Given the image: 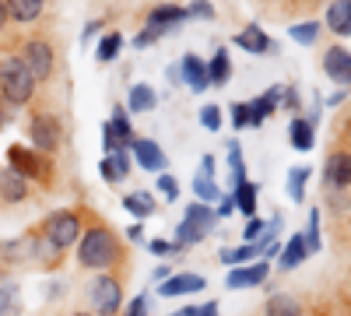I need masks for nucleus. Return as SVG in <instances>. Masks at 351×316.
<instances>
[{
  "label": "nucleus",
  "mask_w": 351,
  "mask_h": 316,
  "mask_svg": "<svg viewBox=\"0 0 351 316\" xmlns=\"http://www.w3.org/2000/svg\"><path fill=\"white\" fill-rule=\"evenodd\" d=\"M190 18H204V21H215V8L208 4V0H193V4L186 8Z\"/></svg>",
  "instance_id": "37998d69"
},
{
  "label": "nucleus",
  "mask_w": 351,
  "mask_h": 316,
  "mask_svg": "<svg viewBox=\"0 0 351 316\" xmlns=\"http://www.w3.org/2000/svg\"><path fill=\"white\" fill-rule=\"evenodd\" d=\"M28 145L43 155H56L64 148V123L56 112L49 109H32V117H28Z\"/></svg>",
  "instance_id": "423d86ee"
},
{
  "label": "nucleus",
  "mask_w": 351,
  "mask_h": 316,
  "mask_svg": "<svg viewBox=\"0 0 351 316\" xmlns=\"http://www.w3.org/2000/svg\"><path fill=\"white\" fill-rule=\"evenodd\" d=\"M28 183L25 176H18L14 169H0V204H21V200H28Z\"/></svg>",
  "instance_id": "f3484780"
},
{
  "label": "nucleus",
  "mask_w": 351,
  "mask_h": 316,
  "mask_svg": "<svg viewBox=\"0 0 351 316\" xmlns=\"http://www.w3.org/2000/svg\"><path fill=\"white\" fill-rule=\"evenodd\" d=\"M123 316H148V295H137L123 306Z\"/></svg>",
  "instance_id": "c03bdc74"
},
{
  "label": "nucleus",
  "mask_w": 351,
  "mask_h": 316,
  "mask_svg": "<svg viewBox=\"0 0 351 316\" xmlns=\"http://www.w3.org/2000/svg\"><path fill=\"white\" fill-rule=\"evenodd\" d=\"M271 278V264L267 260H253V264H239V267H228L225 274V289L232 292H243V289H260L263 281Z\"/></svg>",
  "instance_id": "9b49d317"
},
{
  "label": "nucleus",
  "mask_w": 351,
  "mask_h": 316,
  "mask_svg": "<svg viewBox=\"0 0 351 316\" xmlns=\"http://www.w3.org/2000/svg\"><path fill=\"white\" fill-rule=\"evenodd\" d=\"M123 211L134 215L137 221H144V218H152L158 211V204H155V197L148 190H134V193H123Z\"/></svg>",
  "instance_id": "393cba45"
},
{
  "label": "nucleus",
  "mask_w": 351,
  "mask_h": 316,
  "mask_svg": "<svg viewBox=\"0 0 351 316\" xmlns=\"http://www.w3.org/2000/svg\"><path fill=\"white\" fill-rule=\"evenodd\" d=\"M81 232H84V211L81 208H60V211L46 215L43 225H39V236L56 253H67L71 246H77Z\"/></svg>",
  "instance_id": "7ed1b4c3"
},
{
  "label": "nucleus",
  "mask_w": 351,
  "mask_h": 316,
  "mask_svg": "<svg viewBox=\"0 0 351 316\" xmlns=\"http://www.w3.org/2000/svg\"><path fill=\"white\" fill-rule=\"evenodd\" d=\"M169 316H197V306H186V309H176V313H169Z\"/></svg>",
  "instance_id": "4d7b16f0"
},
{
  "label": "nucleus",
  "mask_w": 351,
  "mask_h": 316,
  "mask_svg": "<svg viewBox=\"0 0 351 316\" xmlns=\"http://www.w3.org/2000/svg\"><path fill=\"white\" fill-rule=\"evenodd\" d=\"M36 92H39V81L21 64V56L18 53L0 56V99H4L8 106H14V109H21V106L36 102Z\"/></svg>",
  "instance_id": "f03ea898"
},
{
  "label": "nucleus",
  "mask_w": 351,
  "mask_h": 316,
  "mask_svg": "<svg viewBox=\"0 0 351 316\" xmlns=\"http://www.w3.org/2000/svg\"><path fill=\"white\" fill-rule=\"evenodd\" d=\"M18 56H21V64L32 71V77H36L39 84H46V81L53 77V71H56V49H53V42L43 39V36L25 39L21 49H18Z\"/></svg>",
  "instance_id": "6e6552de"
},
{
  "label": "nucleus",
  "mask_w": 351,
  "mask_h": 316,
  "mask_svg": "<svg viewBox=\"0 0 351 316\" xmlns=\"http://www.w3.org/2000/svg\"><path fill=\"white\" fill-rule=\"evenodd\" d=\"M319 28H324V25H319V21H299V25H288V39L291 42H299V46H313L316 39H319Z\"/></svg>",
  "instance_id": "f704fd0d"
},
{
  "label": "nucleus",
  "mask_w": 351,
  "mask_h": 316,
  "mask_svg": "<svg viewBox=\"0 0 351 316\" xmlns=\"http://www.w3.org/2000/svg\"><path fill=\"white\" fill-rule=\"evenodd\" d=\"M281 84H271V88L267 92H263V95H256L253 102H250V117H253V130L263 123V120H267V117H274V112L281 109Z\"/></svg>",
  "instance_id": "6ab92c4d"
},
{
  "label": "nucleus",
  "mask_w": 351,
  "mask_h": 316,
  "mask_svg": "<svg viewBox=\"0 0 351 316\" xmlns=\"http://www.w3.org/2000/svg\"><path fill=\"white\" fill-rule=\"evenodd\" d=\"M281 109H285V112H295V117H299L302 99H299V88H295V84H288V88L281 92Z\"/></svg>",
  "instance_id": "79ce46f5"
},
{
  "label": "nucleus",
  "mask_w": 351,
  "mask_h": 316,
  "mask_svg": "<svg viewBox=\"0 0 351 316\" xmlns=\"http://www.w3.org/2000/svg\"><path fill=\"white\" fill-rule=\"evenodd\" d=\"M263 232H267V225H263V221H260V218L253 215V218L246 221V232H243V236H246V243H256V239H260Z\"/></svg>",
  "instance_id": "a18cd8bd"
},
{
  "label": "nucleus",
  "mask_w": 351,
  "mask_h": 316,
  "mask_svg": "<svg viewBox=\"0 0 351 316\" xmlns=\"http://www.w3.org/2000/svg\"><path fill=\"white\" fill-rule=\"evenodd\" d=\"M165 77H169L172 84H183V74H180V64H172V67L165 71Z\"/></svg>",
  "instance_id": "5fc2aeb1"
},
{
  "label": "nucleus",
  "mask_w": 351,
  "mask_h": 316,
  "mask_svg": "<svg viewBox=\"0 0 351 316\" xmlns=\"http://www.w3.org/2000/svg\"><path fill=\"white\" fill-rule=\"evenodd\" d=\"M228 176H232V190L246 183V158H243L239 141H228Z\"/></svg>",
  "instance_id": "72a5a7b5"
},
{
  "label": "nucleus",
  "mask_w": 351,
  "mask_h": 316,
  "mask_svg": "<svg viewBox=\"0 0 351 316\" xmlns=\"http://www.w3.org/2000/svg\"><path fill=\"white\" fill-rule=\"evenodd\" d=\"M180 74H183V84H186L190 92H208V88H211L208 64H204L197 53H186L183 60H180Z\"/></svg>",
  "instance_id": "dca6fc26"
},
{
  "label": "nucleus",
  "mask_w": 351,
  "mask_h": 316,
  "mask_svg": "<svg viewBox=\"0 0 351 316\" xmlns=\"http://www.w3.org/2000/svg\"><path fill=\"white\" fill-rule=\"evenodd\" d=\"M215 172H218L215 155H204V158H200V176H211V180H215Z\"/></svg>",
  "instance_id": "de8ad7c7"
},
{
  "label": "nucleus",
  "mask_w": 351,
  "mask_h": 316,
  "mask_svg": "<svg viewBox=\"0 0 351 316\" xmlns=\"http://www.w3.org/2000/svg\"><path fill=\"white\" fill-rule=\"evenodd\" d=\"M8 169H14L28 183H43V186L53 183V158L36 151L32 145H11L8 148Z\"/></svg>",
  "instance_id": "0eeeda50"
},
{
  "label": "nucleus",
  "mask_w": 351,
  "mask_h": 316,
  "mask_svg": "<svg viewBox=\"0 0 351 316\" xmlns=\"http://www.w3.org/2000/svg\"><path fill=\"white\" fill-rule=\"evenodd\" d=\"M130 155H134V165H141L144 172H158V176H162L165 165H169L162 145H155L152 137H137L134 145H130Z\"/></svg>",
  "instance_id": "4468645a"
},
{
  "label": "nucleus",
  "mask_w": 351,
  "mask_h": 316,
  "mask_svg": "<svg viewBox=\"0 0 351 316\" xmlns=\"http://www.w3.org/2000/svg\"><path fill=\"white\" fill-rule=\"evenodd\" d=\"M228 193H232V200H236V211H243L246 218H253V215H256V193H260V186H256V183H250V180H246V183H239L236 190H228Z\"/></svg>",
  "instance_id": "c756f323"
},
{
  "label": "nucleus",
  "mask_w": 351,
  "mask_h": 316,
  "mask_svg": "<svg viewBox=\"0 0 351 316\" xmlns=\"http://www.w3.org/2000/svg\"><path fill=\"white\" fill-rule=\"evenodd\" d=\"M208 289V278L197 274V271H183V274H172L169 281L158 284V295L162 299H183V295H197Z\"/></svg>",
  "instance_id": "ddd939ff"
},
{
  "label": "nucleus",
  "mask_w": 351,
  "mask_h": 316,
  "mask_svg": "<svg viewBox=\"0 0 351 316\" xmlns=\"http://www.w3.org/2000/svg\"><path fill=\"white\" fill-rule=\"evenodd\" d=\"M120 49H123V36H120V32H116V28H112V32H106V36L99 39L95 60H99V64H112L116 56H120Z\"/></svg>",
  "instance_id": "473e14b6"
},
{
  "label": "nucleus",
  "mask_w": 351,
  "mask_h": 316,
  "mask_svg": "<svg viewBox=\"0 0 351 316\" xmlns=\"http://www.w3.org/2000/svg\"><path fill=\"white\" fill-rule=\"evenodd\" d=\"M130 169H134V155H130V151H112V155H106V158L99 162V172H102V180H106L109 186L123 183V180L130 176Z\"/></svg>",
  "instance_id": "a211bd4d"
},
{
  "label": "nucleus",
  "mask_w": 351,
  "mask_h": 316,
  "mask_svg": "<svg viewBox=\"0 0 351 316\" xmlns=\"http://www.w3.org/2000/svg\"><path fill=\"white\" fill-rule=\"evenodd\" d=\"M221 218H218V211L211 208V204H200V200H193V204H186V211H183V221L176 225V243H180L183 250H190V246H197V243H204L211 232H215V225H218Z\"/></svg>",
  "instance_id": "20e7f679"
},
{
  "label": "nucleus",
  "mask_w": 351,
  "mask_h": 316,
  "mask_svg": "<svg viewBox=\"0 0 351 316\" xmlns=\"http://www.w3.org/2000/svg\"><path fill=\"white\" fill-rule=\"evenodd\" d=\"M21 313V284L14 278H0V316H18Z\"/></svg>",
  "instance_id": "cd10ccee"
},
{
  "label": "nucleus",
  "mask_w": 351,
  "mask_h": 316,
  "mask_svg": "<svg viewBox=\"0 0 351 316\" xmlns=\"http://www.w3.org/2000/svg\"><path fill=\"white\" fill-rule=\"evenodd\" d=\"M109 127H112L116 141H120V148H123V151H130V145L137 141V134H134V127H130V120H127V106H112Z\"/></svg>",
  "instance_id": "c85d7f7f"
},
{
  "label": "nucleus",
  "mask_w": 351,
  "mask_h": 316,
  "mask_svg": "<svg viewBox=\"0 0 351 316\" xmlns=\"http://www.w3.org/2000/svg\"><path fill=\"white\" fill-rule=\"evenodd\" d=\"M253 260H260V250H256L253 243H243V246H228V250H221V264H228V267L253 264Z\"/></svg>",
  "instance_id": "2f4dec72"
},
{
  "label": "nucleus",
  "mask_w": 351,
  "mask_h": 316,
  "mask_svg": "<svg viewBox=\"0 0 351 316\" xmlns=\"http://www.w3.org/2000/svg\"><path fill=\"white\" fill-rule=\"evenodd\" d=\"M319 67H324V74H327L334 84L348 88V84H351V49L334 42L330 49H324V60H319Z\"/></svg>",
  "instance_id": "f8f14e48"
},
{
  "label": "nucleus",
  "mask_w": 351,
  "mask_h": 316,
  "mask_svg": "<svg viewBox=\"0 0 351 316\" xmlns=\"http://www.w3.org/2000/svg\"><path fill=\"white\" fill-rule=\"evenodd\" d=\"M288 141H291V148H295V151H313V145H316V127H313L306 117H291V123H288Z\"/></svg>",
  "instance_id": "b1692460"
},
{
  "label": "nucleus",
  "mask_w": 351,
  "mask_h": 316,
  "mask_svg": "<svg viewBox=\"0 0 351 316\" xmlns=\"http://www.w3.org/2000/svg\"><path fill=\"white\" fill-rule=\"evenodd\" d=\"M8 21H11V18H8V11H4V4H0V36H4V28H8Z\"/></svg>",
  "instance_id": "13d9d810"
},
{
  "label": "nucleus",
  "mask_w": 351,
  "mask_h": 316,
  "mask_svg": "<svg viewBox=\"0 0 351 316\" xmlns=\"http://www.w3.org/2000/svg\"><path fill=\"white\" fill-rule=\"evenodd\" d=\"M102 25H106V21H88V25H84V32H81V42H92V39L99 36V28H102Z\"/></svg>",
  "instance_id": "09e8293b"
},
{
  "label": "nucleus",
  "mask_w": 351,
  "mask_h": 316,
  "mask_svg": "<svg viewBox=\"0 0 351 316\" xmlns=\"http://www.w3.org/2000/svg\"><path fill=\"white\" fill-rule=\"evenodd\" d=\"M186 18H190V14H186V8H180V4H155L148 14H144V32H152L155 39H162V36L176 32V28H180Z\"/></svg>",
  "instance_id": "9d476101"
},
{
  "label": "nucleus",
  "mask_w": 351,
  "mask_h": 316,
  "mask_svg": "<svg viewBox=\"0 0 351 316\" xmlns=\"http://www.w3.org/2000/svg\"><path fill=\"white\" fill-rule=\"evenodd\" d=\"M0 4H4L8 18L18 21V25H32V21H39L43 11H46V0H0Z\"/></svg>",
  "instance_id": "aec40b11"
},
{
  "label": "nucleus",
  "mask_w": 351,
  "mask_h": 316,
  "mask_svg": "<svg viewBox=\"0 0 351 316\" xmlns=\"http://www.w3.org/2000/svg\"><path fill=\"white\" fill-rule=\"evenodd\" d=\"M8 123H11V109H8V102H4V99H0V130H4Z\"/></svg>",
  "instance_id": "864d4df0"
},
{
  "label": "nucleus",
  "mask_w": 351,
  "mask_h": 316,
  "mask_svg": "<svg viewBox=\"0 0 351 316\" xmlns=\"http://www.w3.org/2000/svg\"><path fill=\"white\" fill-rule=\"evenodd\" d=\"M228 117H232V130H250V127H253L250 102H232V106H228Z\"/></svg>",
  "instance_id": "e433bc0d"
},
{
  "label": "nucleus",
  "mask_w": 351,
  "mask_h": 316,
  "mask_svg": "<svg viewBox=\"0 0 351 316\" xmlns=\"http://www.w3.org/2000/svg\"><path fill=\"white\" fill-rule=\"evenodd\" d=\"M197 316H221V313H218V302H204V306H197Z\"/></svg>",
  "instance_id": "603ef678"
},
{
  "label": "nucleus",
  "mask_w": 351,
  "mask_h": 316,
  "mask_svg": "<svg viewBox=\"0 0 351 316\" xmlns=\"http://www.w3.org/2000/svg\"><path fill=\"white\" fill-rule=\"evenodd\" d=\"M306 246H309V253H319V208H313L309 211V228H306Z\"/></svg>",
  "instance_id": "ea45409f"
},
{
  "label": "nucleus",
  "mask_w": 351,
  "mask_h": 316,
  "mask_svg": "<svg viewBox=\"0 0 351 316\" xmlns=\"http://www.w3.org/2000/svg\"><path fill=\"white\" fill-rule=\"evenodd\" d=\"M127 239H130V243H144V221H134V225L127 228Z\"/></svg>",
  "instance_id": "8fccbe9b"
},
{
  "label": "nucleus",
  "mask_w": 351,
  "mask_h": 316,
  "mask_svg": "<svg viewBox=\"0 0 351 316\" xmlns=\"http://www.w3.org/2000/svg\"><path fill=\"white\" fill-rule=\"evenodd\" d=\"M88 306L95 316H120L123 313V274H95L88 284Z\"/></svg>",
  "instance_id": "39448f33"
},
{
  "label": "nucleus",
  "mask_w": 351,
  "mask_h": 316,
  "mask_svg": "<svg viewBox=\"0 0 351 316\" xmlns=\"http://www.w3.org/2000/svg\"><path fill=\"white\" fill-rule=\"evenodd\" d=\"M232 42H236L243 53H253V56H271V53L278 49V42H274L267 32H263L260 25H246L243 32L232 36Z\"/></svg>",
  "instance_id": "2eb2a0df"
},
{
  "label": "nucleus",
  "mask_w": 351,
  "mask_h": 316,
  "mask_svg": "<svg viewBox=\"0 0 351 316\" xmlns=\"http://www.w3.org/2000/svg\"><path fill=\"white\" fill-rule=\"evenodd\" d=\"M334 36L351 39V0H330L327 8V21H324Z\"/></svg>",
  "instance_id": "412c9836"
},
{
  "label": "nucleus",
  "mask_w": 351,
  "mask_h": 316,
  "mask_svg": "<svg viewBox=\"0 0 351 316\" xmlns=\"http://www.w3.org/2000/svg\"><path fill=\"white\" fill-rule=\"evenodd\" d=\"M155 106H158V92L152 88V84L137 81L134 88L127 92V109H130V112H152Z\"/></svg>",
  "instance_id": "bb28decb"
},
{
  "label": "nucleus",
  "mask_w": 351,
  "mask_h": 316,
  "mask_svg": "<svg viewBox=\"0 0 351 316\" xmlns=\"http://www.w3.org/2000/svg\"><path fill=\"white\" fill-rule=\"evenodd\" d=\"M221 123H225V120H221V106L208 102V106L200 109V127H204V130H211V134H218V130H221Z\"/></svg>",
  "instance_id": "4c0bfd02"
},
{
  "label": "nucleus",
  "mask_w": 351,
  "mask_h": 316,
  "mask_svg": "<svg viewBox=\"0 0 351 316\" xmlns=\"http://www.w3.org/2000/svg\"><path fill=\"white\" fill-rule=\"evenodd\" d=\"M341 102H344V88H337V92L327 99V106H341Z\"/></svg>",
  "instance_id": "6e6d98bb"
},
{
  "label": "nucleus",
  "mask_w": 351,
  "mask_h": 316,
  "mask_svg": "<svg viewBox=\"0 0 351 316\" xmlns=\"http://www.w3.org/2000/svg\"><path fill=\"white\" fill-rule=\"evenodd\" d=\"M71 316H95L92 309H77V313H71Z\"/></svg>",
  "instance_id": "bf43d9fd"
},
{
  "label": "nucleus",
  "mask_w": 351,
  "mask_h": 316,
  "mask_svg": "<svg viewBox=\"0 0 351 316\" xmlns=\"http://www.w3.org/2000/svg\"><path fill=\"white\" fill-rule=\"evenodd\" d=\"M77 264L84 271H95V274H123L127 267V250H123V239L116 236V228H109L106 221H88L84 232L77 239Z\"/></svg>",
  "instance_id": "f257e3e1"
},
{
  "label": "nucleus",
  "mask_w": 351,
  "mask_h": 316,
  "mask_svg": "<svg viewBox=\"0 0 351 316\" xmlns=\"http://www.w3.org/2000/svg\"><path fill=\"white\" fill-rule=\"evenodd\" d=\"M309 176H313V169H309V165H295V169L288 172V197L295 200V204H302V200H306Z\"/></svg>",
  "instance_id": "7c9ffc66"
},
{
  "label": "nucleus",
  "mask_w": 351,
  "mask_h": 316,
  "mask_svg": "<svg viewBox=\"0 0 351 316\" xmlns=\"http://www.w3.org/2000/svg\"><path fill=\"white\" fill-rule=\"evenodd\" d=\"M158 193L169 200V204H172V200H180V180L169 176V172H162V176H158Z\"/></svg>",
  "instance_id": "a19ab883"
},
{
  "label": "nucleus",
  "mask_w": 351,
  "mask_h": 316,
  "mask_svg": "<svg viewBox=\"0 0 351 316\" xmlns=\"http://www.w3.org/2000/svg\"><path fill=\"white\" fill-rule=\"evenodd\" d=\"M306 256H309L306 236H302V232H295V236H291V239L281 246V253H278V267H281V271H295V267L306 260Z\"/></svg>",
  "instance_id": "4be33fe9"
},
{
  "label": "nucleus",
  "mask_w": 351,
  "mask_h": 316,
  "mask_svg": "<svg viewBox=\"0 0 351 316\" xmlns=\"http://www.w3.org/2000/svg\"><path fill=\"white\" fill-rule=\"evenodd\" d=\"M193 193H197L200 204H218V200L225 197V193H221V186H218L211 176H200V172L193 176Z\"/></svg>",
  "instance_id": "c9c22d12"
},
{
  "label": "nucleus",
  "mask_w": 351,
  "mask_h": 316,
  "mask_svg": "<svg viewBox=\"0 0 351 316\" xmlns=\"http://www.w3.org/2000/svg\"><path fill=\"white\" fill-rule=\"evenodd\" d=\"M263 316H306L302 302L288 292H271L267 302H263Z\"/></svg>",
  "instance_id": "5701e85b"
},
{
  "label": "nucleus",
  "mask_w": 351,
  "mask_h": 316,
  "mask_svg": "<svg viewBox=\"0 0 351 316\" xmlns=\"http://www.w3.org/2000/svg\"><path fill=\"white\" fill-rule=\"evenodd\" d=\"M324 186L330 197L351 190V148H334L324 162Z\"/></svg>",
  "instance_id": "1a4fd4ad"
},
{
  "label": "nucleus",
  "mask_w": 351,
  "mask_h": 316,
  "mask_svg": "<svg viewBox=\"0 0 351 316\" xmlns=\"http://www.w3.org/2000/svg\"><path fill=\"white\" fill-rule=\"evenodd\" d=\"M215 211H218V218H228L232 211H236V200H232V193H225V197L218 200V208H215Z\"/></svg>",
  "instance_id": "49530a36"
},
{
  "label": "nucleus",
  "mask_w": 351,
  "mask_h": 316,
  "mask_svg": "<svg viewBox=\"0 0 351 316\" xmlns=\"http://www.w3.org/2000/svg\"><path fill=\"white\" fill-rule=\"evenodd\" d=\"M344 137H348V141H351V123H348V127H344Z\"/></svg>",
  "instance_id": "052dcab7"
},
{
  "label": "nucleus",
  "mask_w": 351,
  "mask_h": 316,
  "mask_svg": "<svg viewBox=\"0 0 351 316\" xmlns=\"http://www.w3.org/2000/svg\"><path fill=\"white\" fill-rule=\"evenodd\" d=\"M169 278H172V267H169V264H158V267L152 271V281H158V284L169 281Z\"/></svg>",
  "instance_id": "3c124183"
},
{
  "label": "nucleus",
  "mask_w": 351,
  "mask_h": 316,
  "mask_svg": "<svg viewBox=\"0 0 351 316\" xmlns=\"http://www.w3.org/2000/svg\"><path fill=\"white\" fill-rule=\"evenodd\" d=\"M228 77H232V56H228V49H225V46H218V49H215V56L208 60V81L215 84V88H225Z\"/></svg>",
  "instance_id": "a878e982"
},
{
  "label": "nucleus",
  "mask_w": 351,
  "mask_h": 316,
  "mask_svg": "<svg viewBox=\"0 0 351 316\" xmlns=\"http://www.w3.org/2000/svg\"><path fill=\"white\" fill-rule=\"evenodd\" d=\"M148 250L158 256V260H169V256H180V253H186V250H183L180 243H176V239H172V243H169V239H152V243H148Z\"/></svg>",
  "instance_id": "58836bf2"
}]
</instances>
